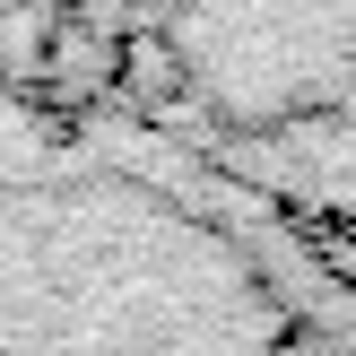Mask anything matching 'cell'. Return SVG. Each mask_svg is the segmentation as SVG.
<instances>
[{
  "mask_svg": "<svg viewBox=\"0 0 356 356\" xmlns=\"http://www.w3.org/2000/svg\"><path fill=\"white\" fill-rule=\"evenodd\" d=\"M330 226H339V252H330V270H339V278H348V296H356V200H348Z\"/></svg>",
  "mask_w": 356,
  "mask_h": 356,
  "instance_id": "3",
  "label": "cell"
},
{
  "mask_svg": "<svg viewBox=\"0 0 356 356\" xmlns=\"http://www.w3.org/2000/svg\"><path fill=\"white\" fill-rule=\"evenodd\" d=\"M0 356H356V296L113 104L0 87Z\"/></svg>",
  "mask_w": 356,
  "mask_h": 356,
  "instance_id": "1",
  "label": "cell"
},
{
  "mask_svg": "<svg viewBox=\"0 0 356 356\" xmlns=\"http://www.w3.org/2000/svg\"><path fill=\"white\" fill-rule=\"evenodd\" d=\"M278 218L356 200V0H52V79Z\"/></svg>",
  "mask_w": 356,
  "mask_h": 356,
  "instance_id": "2",
  "label": "cell"
}]
</instances>
